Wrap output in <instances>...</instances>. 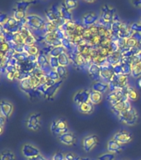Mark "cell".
<instances>
[{
	"mask_svg": "<svg viewBox=\"0 0 141 160\" xmlns=\"http://www.w3.org/2000/svg\"><path fill=\"white\" fill-rule=\"evenodd\" d=\"M90 93H91V89L88 88H81L77 90V92L72 96V101L77 106H79L83 102H88L89 101Z\"/></svg>",
	"mask_w": 141,
	"mask_h": 160,
	"instance_id": "12",
	"label": "cell"
},
{
	"mask_svg": "<svg viewBox=\"0 0 141 160\" xmlns=\"http://www.w3.org/2000/svg\"><path fill=\"white\" fill-rule=\"evenodd\" d=\"M64 52H67L64 48L62 47V46H58V47L52 48V49H51V51L49 52V55L50 56L58 58L60 55L63 53Z\"/></svg>",
	"mask_w": 141,
	"mask_h": 160,
	"instance_id": "35",
	"label": "cell"
},
{
	"mask_svg": "<svg viewBox=\"0 0 141 160\" xmlns=\"http://www.w3.org/2000/svg\"><path fill=\"white\" fill-rule=\"evenodd\" d=\"M130 29L133 32H141V23L139 22H134L129 25Z\"/></svg>",
	"mask_w": 141,
	"mask_h": 160,
	"instance_id": "44",
	"label": "cell"
},
{
	"mask_svg": "<svg viewBox=\"0 0 141 160\" xmlns=\"http://www.w3.org/2000/svg\"><path fill=\"white\" fill-rule=\"evenodd\" d=\"M124 92L129 101H134V102H135V101L139 99V92L136 90V88H134V87H132L130 85L128 84L126 87L125 88Z\"/></svg>",
	"mask_w": 141,
	"mask_h": 160,
	"instance_id": "26",
	"label": "cell"
},
{
	"mask_svg": "<svg viewBox=\"0 0 141 160\" xmlns=\"http://www.w3.org/2000/svg\"><path fill=\"white\" fill-rule=\"evenodd\" d=\"M47 77L49 78V79H51L52 81L53 82H57V81H59L60 78H59V75L57 73V70L56 69H51L49 72L47 73Z\"/></svg>",
	"mask_w": 141,
	"mask_h": 160,
	"instance_id": "42",
	"label": "cell"
},
{
	"mask_svg": "<svg viewBox=\"0 0 141 160\" xmlns=\"http://www.w3.org/2000/svg\"><path fill=\"white\" fill-rule=\"evenodd\" d=\"M131 76L136 79L141 77V58L137 56H134L132 58Z\"/></svg>",
	"mask_w": 141,
	"mask_h": 160,
	"instance_id": "21",
	"label": "cell"
},
{
	"mask_svg": "<svg viewBox=\"0 0 141 160\" xmlns=\"http://www.w3.org/2000/svg\"><path fill=\"white\" fill-rule=\"evenodd\" d=\"M77 108L79 110V112L82 114L89 115L92 114V112H94V105L92 104L90 101L80 104L79 106H77Z\"/></svg>",
	"mask_w": 141,
	"mask_h": 160,
	"instance_id": "27",
	"label": "cell"
},
{
	"mask_svg": "<svg viewBox=\"0 0 141 160\" xmlns=\"http://www.w3.org/2000/svg\"><path fill=\"white\" fill-rule=\"evenodd\" d=\"M9 49H10V46L7 42H2V43L0 44V52L2 53L4 56L5 54H6V52H7Z\"/></svg>",
	"mask_w": 141,
	"mask_h": 160,
	"instance_id": "45",
	"label": "cell"
},
{
	"mask_svg": "<svg viewBox=\"0 0 141 160\" xmlns=\"http://www.w3.org/2000/svg\"><path fill=\"white\" fill-rule=\"evenodd\" d=\"M48 62H49V66L52 69H56L60 66L59 61H58V58L53 57V56H50L48 55Z\"/></svg>",
	"mask_w": 141,
	"mask_h": 160,
	"instance_id": "41",
	"label": "cell"
},
{
	"mask_svg": "<svg viewBox=\"0 0 141 160\" xmlns=\"http://www.w3.org/2000/svg\"><path fill=\"white\" fill-rule=\"evenodd\" d=\"M126 97V95L125 93L124 90H115V91H110L107 94L106 99L110 102V106L115 103H116L120 100L124 99Z\"/></svg>",
	"mask_w": 141,
	"mask_h": 160,
	"instance_id": "18",
	"label": "cell"
},
{
	"mask_svg": "<svg viewBox=\"0 0 141 160\" xmlns=\"http://www.w3.org/2000/svg\"><path fill=\"white\" fill-rule=\"evenodd\" d=\"M43 42L46 46H50V47H58L62 46V40L57 38L56 33L52 32V33H47L44 36V40Z\"/></svg>",
	"mask_w": 141,
	"mask_h": 160,
	"instance_id": "19",
	"label": "cell"
},
{
	"mask_svg": "<svg viewBox=\"0 0 141 160\" xmlns=\"http://www.w3.org/2000/svg\"><path fill=\"white\" fill-rule=\"evenodd\" d=\"M45 16H46L47 22L53 23L57 27H59L64 22L62 21L61 15H60L58 5L57 6L52 5V7L45 10Z\"/></svg>",
	"mask_w": 141,
	"mask_h": 160,
	"instance_id": "4",
	"label": "cell"
},
{
	"mask_svg": "<svg viewBox=\"0 0 141 160\" xmlns=\"http://www.w3.org/2000/svg\"><path fill=\"white\" fill-rule=\"evenodd\" d=\"M31 160H48V159H47V158L44 157V156H43V155L41 153V154L37 155V157H35V158H32Z\"/></svg>",
	"mask_w": 141,
	"mask_h": 160,
	"instance_id": "51",
	"label": "cell"
},
{
	"mask_svg": "<svg viewBox=\"0 0 141 160\" xmlns=\"http://www.w3.org/2000/svg\"><path fill=\"white\" fill-rule=\"evenodd\" d=\"M129 2L132 4V6H134L136 8L141 9V0H129Z\"/></svg>",
	"mask_w": 141,
	"mask_h": 160,
	"instance_id": "48",
	"label": "cell"
},
{
	"mask_svg": "<svg viewBox=\"0 0 141 160\" xmlns=\"http://www.w3.org/2000/svg\"><path fill=\"white\" fill-rule=\"evenodd\" d=\"M25 125L27 129L32 132L39 131L42 127V116L39 112H32L25 121Z\"/></svg>",
	"mask_w": 141,
	"mask_h": 160,
	"instance_id": "7",
	"label": "cell"
},
{
	"mask_svg": "<svg viewBox=\"0 0 141 160\" xmlns=\"http://www.w3.org/2000/svg\"><path fill=\"white\" fill-rule=\"evenodd\" d=\"M57 73L59 75L60 79L65 80L68 76V70H67V67H64V66H61L56 68Z\"/></svg>",
	"mask_w": 141,
	"mask_h": 160,
	"instance_id": "37",
	"label": "cell"
},
{
	"mask_svg": "<svg viewBox=\"0 0 141 160\" xmlns=\"http://www.w3.org/2000/svg\"><path fill=\"white\" fill-rule=\"evenodd\" d=\"M57 139L62 144L65 145V146H69V147L76 145L77 143V141H78L77 135L70 130L68 132L58 136Z\"/></svg>",
	"mask_w": 141,
	"mask_h": 160,
	"instance_id": "14",
	"label": "cell"
},
{
	"mask_svg": "<svg viewBox=\"0 0 141 160\" xmlns=\"http://www.w3.org/2000/svg\"><path fill=\"white\" fill-rule=\"evenodd\" d=\"M118 18L115 8L111 4H104L100 10V20L105 25L111 24L115 20Z\"/></svg>",
	"mask_w": 141,
	"mask_h": 160,
	"instance_id": "3",
	"label": "cell"
},
{
	"mask_svg": "<svg viewBox=\"0 0 141 160\" xmlns=\"http://www.w3.org/2000/svg\"><path fill=\"white\" fill-rule=\"evenodd\" d=\"M123 150V145L117 142L116 140H115L114 138H110L109 141L107 142L106 144V151L107 152H111L114 154H118L120 152H122Z\"/></svg>",
	"mask_w": 141,
	"mask_h": 160,
	"instance_id": "23",
	"label": "cell"
},
{
	"mask_svg": "<svg viewBox=\"0 0 141 160\" xmlns=\"http://www.w3.org/2000/svg\"><path fill=\"white\" fill-rule=\"evenodd\" d=\"M58 61L61 66H64V67H67L68 65L71 63V58L69 57V54L67 52H64L63 53L60 55L58 57Z\"/></svg>",
	"mask_w": 141,
	"mask_h": 160,
	"instance_id": "32",
	"label": "cell"
},
{
	"mask_svg": "<svg viewBox=\"0 0 141 160\" xmlns=\"http://www.w3.org/2000/svg\"><path fill=\"white\" fill-rule=\"evenodd\" d=\"M6 121H7V119H6V118L1 114V112H0V126L4 127L5 124H6Z\"/></svg>",
	"mask_w": 141,
	"mask_h": 160,
	"instance_id": "50",
	"label": "cell"
},
{
	"mask_svg": "<svg viewBox=\"0 0 141 160\" xmlns=\"http://www.w3.org/2000/svg\"><path fill=\"white\" fill-rule=\"evenodd\" d=\"M23 51L28 55H34V56H37L39 54V52L41 50L39 49V48L37 47V44L32 45H27L24 44L23 46Z\"/></svg>",
	"mask_w": 141,
	"mask_h": 160,
	"instance_id": "30",
	"label": "cell"
},
{
	"mask_svg": "<svg viewBox=\"0 0 141 160\" xmlns=\"http://www.w3.org/2000/svg\"><path fill=\"white\" fill-rule=\"evenodd\" d=\"M125 160H127V159H125Z\"/></svg>",
	"mask_w": 141,
	"mask_h": 160,
	"instance_id": "60",
	"label": "cell"
},
{
	"mask_svg": "<svg viewBox=\"0 0 141 160\" xmlns=\"http://www.w3.org/2000/svg\"><path fill=\"white\" fill-rule=\"evenodd\" d=\"M28 56L29 55L27 54L26 52H15L13 55V58L17 60V62H26L28 61Z\"/></svg>",
	"mask_w": 141,
	"mask_h": 160,
	"instance_id": "36",
	"label": "cell"
},
{
	"mask_svg": "<svg viewBox=\"0 0 141 160\" xmlns=\"http://www.w3.org/2000/svg\"><path fill=\"white\" fill-rule=\"evenodd\" d=\"M0 160H16V155L9 150H5L0 153Z\"/></svg>",
	"mask_w": 141,
	"mask_h": 160,
	"instance_id": "33",
	"label": "cell"
},
{
	"mask_svg": "<svg viewBox=\"0 0 141 160\" xmlns=\"http://www.w3.org/2000/svg\"><path fill=\"white\" fill-rule=\"evenodd\" d=\"M132 104L130 101L128 99V98H125L124 99L120 100L116 103H115V104L111 105L110 106V109H111L112 112L115 113V114L119 115L120 112H124L125 110L128 109L129 108L131 107Z\"/></svg>",
	"mask_w": 141,
	"mask_h": 160,
	"instance_id": "16",
	"label": "cell"
},
{
	"mask_svg": "<svg viewBox=\"0 0 141 160\" xmlns=\"http://www.w3.org/2000/svg\"><path fill=\"white\" fill-rule=\"evenodd\" d=\"M100 68H101V70H100L101 80L106 82H110L115 75L113 67L112 66H109V67H101L100 66Z\"/></svg>",
	"mask_w": 141,
	"mask_h": 160,
	"instance_id": "20",
	"label": "cell"
},
{
	"mask_svg": "<svg viewBox=\"0 0 141 160\" xmlns=\"http://www.w3.org/2000/svg\"><path fill=\"white\" fill-rule=\"evenodd\" d=\"M120 67H121L122 74L129 75L131 74V63L130 62H126L121 61L120 62Z\"/></svg>",
	"mask_w": 141,
	"mask_h": 160,
	"instance_id": "38",
	"label": "cell"
},
{
	"mask_svg": "<svg viewBox=\"0 0 141 160\" xmlns=\"http://www.w3.org/2000/svg\"><path fill=\"white\" fill-rule=\"evenodd\" d=\"M50 130H51L52 134L58 137L60 135L68 132L69 126H68V123L66 120L63 119V118H58V119L52 121L51 125H50Z\"/></svg>",
	"mask_w": 141,
	"mask_h": 160,
	"instance_id": "6",
	"label": "cell"
},
{
	"mask_svg": "<svg viewBox=\"0 0 141 160\" xmlns=\"http://www.w3.org/2000/svg\"><path fill=\"white\" fill-rule=\"evenodd\" d=\"M110 91L115 90H124L125 88L128 85V76L125 74H115L113 78L108 82Z\"/></svg>",
	"mask_w": 141,
	"mask_h": 160,
	"instance_id": "5",
	"label": "cell"
},
{
	"mask_svg": "<svg viewBox=\"0 0 141 160\" xmlns=\"http://www.w3.org/2000/svg\"><path fill=\"white\" fill-rule=\"evenodd\" d=\"M22 153L26 158L27 160L32 159L33 158L37 157V155L41 154V151L39 148L34 145L31 143H25L22 145Z\"/></svg>",
	"mask_w": 141,
	"mask_h": 160,
	"instance_id": "15",
	"label": "cell"
},
{
	"mask_svg": "<svg viewBox=\"0 0 141 160\" xmlns=\"http://www.w3.org/2000/svg\"><path fill=\"white\" fill-rule=\"evenodd\" d=\"M1 74H2V73H1V72H0V78H1Z\"/></svg>",
	"mask_w": 141,
	"mask_h": 160,
	"instance_id": "58",
	"label": "cell"
},
{
	"mask_svg": "<svg viewBox=\"0 0 141 160\" xmlns=\"http://www.w3.org/2000/svg\"><path fill=\"white\" fill-rule=\"evenodd\" d=\"M112 138L116 140L119 143L124 146V145L128 144V143L131 142L132 139H133V135L128 130L120 129L115 132Z\"/></svg>",
	"mask_w": 141,
	"mask_h": 160,
	"instance_id": "10",
	"label": "cell"
},
{
	"mask_svg": "<svg viewBox=\"0 0 141 160\" xmlns=\"http://www.w3.org/2000/svg\"><path fill=\"white\" fill-rule=\"evenodd\" d=\"M100 70H101V68H100L99 64H96V63H94V62H91L88 65L87 72H88L89 76L92 78V79L94 82L101 80V78H100Z\"/></svg>",
	"mask_w": 141,
	"mask_h": 160,
	"instance_id": "22",
	"label": "cell"
},
{
	"mask_svg": "<svg viewBox=\"0 0 141 160\" xmlns=\"http://www.w3.org/2000/svg\"><path fill=\"white\" fill-rule=\"evenodd\" d=\"M139 22L141 23V18H139Z\"/></svg>",
	"mask_w": 141,
	"mask_h": 160,
	"instance_id": "57",
	"label": "cell"
},
{
	"mask_svg": "<svg viewBox=\"0 0 141 160\" xmlns=\"http://www.w3.org/2000/svg\"><path fill=\"white\" fill-rule=\"evenodd\" d=\"M58 8H59L60 15H61V18H62L63 22H70V21L73 20L72 12H71L70 10L67 9V8L62 4V2L61 4L58 5Z\"/></svg>",
	"mask_w": 141,
	"mask_h": 160,
	"instance_id": "25",
	"label": "cell"
},
{
	"mask_svg": "<svg viewBox=\"0 0 141 160\" xmlns=\"http://www.w3.org/2000/svg\"><path fill=\"white\" fill-rule=\"evenodd\" d=\"M50 160H52V159H50Z\"/></svg>",
	"mask_w": 141,
	"mask_h": 160,
	"instance_id": "61",
	"label": "cell"
},
{
	"mask_svg": "<svg viewBox=\"0 0 141 160\" xmlns=\"http://www.w3.org/2000/svg\"><path fill=\"white\" fill-rule=\"evenodd\" d=\"M125 48H139V43L134 39V38L130 37L125 39Z\"/></svg>",
	"mask_w": 141,
	"mask_h": 160,
	"instance_id": "40",
	"label": "cell"
},
{
	"mask_svg": "<svg viewBox=\"0 0 141 160\" xmlns=\"http://www.w3.org/2000/svg\"><path fill=\"white\" fill-rule=\"evenodd\" d=\"M116 158H115V154L114 153H111L110 152H105L101 154H100L98 157H97L96 160H115Z\"/></svg>",
	"mask_w": 141,
	"mask_h": 160,
	"instance_id": "39",
	"label": "cell"
},
{
	"mask_svg": "<svg viewBox=\"0 0 141 160\" xmlns=\"http://www.w3.org/2000/svg\"><path fill=\"white\" fill-rule=\"evenodd\" d=\"M99 137L96 134H88L85 136L82 140V147L86 152H90L99 144Z\"/></svg>",
	"mask_w": 141,
	"mask_h": 160,
	"instance_id": "8",
	"label": "cell"
},
{
	"mask_svg": "<svg viewBox=\"0 0 141 160\" xmlns=\"http://www.w3.org/2000/svg\"><path fill=\"white\" fill-rule=\"evenodd\" d=\"M100 19V14L95 11H88L82 16V23L84 27L90 28L96 25Z\"/></svg>",
	"mask_w": 141,
	"mask_h": 160,
	"instance_id": "11",
	"label": "cell"
},
{
	"mask_svg": "<svg viewBox=\"0 0 141 160\" xmlns=\"http://www.w3.org/2000/svg\"><path fill=\"white\" fill-rule=\"evenodd\" d=\"M82 160H92L89 158H82Z\"/></svg>",
	"mask_w": 141,
	"mask_h": 160,
	"instance_id": "54",
	"label": "cell"
},
{
	"mask_svg": "<svg viewBox=\"0 0 141 160\" xmlns=\"http://www.w3.org/2000/svg\"><path fill=\"white\" fill-rule=\"evenodd\" d=\"M7 18H8V16L7 15V13L0 12V24H2L7 20Z\"/></svg>",
	"mask_w": 141,
	"mask_h": 160,
	"instance_id": "49",
	"label": "cell"
},
{
	"mask_svg": "<svg viewBox=\"0 0 141 160\" xmlns=\"http://www.w3.org/2000/svg\"><path fill=\"white\" fill-rule=\"evenodd\" d=\"M26 1H35V0H26Z\"/></svg>",
	"mask_w": 141,
	"mask_h": 160,
	"instance_id": "56",
	"label": "cell"
},
{
	"mask_svg": "<svg viewBox=\"0 0 141 160\" xmlns=\"http://www.w3.org/2000/svg\"><path fill=\"white\" fill-rule=\"evenodd\" d=\"M92 90L104 94V93L110 92L109 84H108V82H106L104 81H101V80L96 81V82H92Z\"/></svg>",
	"mask_w": 141,
	"mask_h": 160,
	"instance_id": "24",
	"label": "cell"
},
{
	"mask_svg": "<svg viewBox=\"0 0 141 160\" xmlns=\"http://www.w3.org/2000/svg\"><path fill=\"white\" fill-rule=\"evenodd\" d=\"M22 26H24L22 22H18L12 16L7 18V20L2 23L3 32H11V33L18 32Z\"/></svg>",
	"mask_w": 141,
	"mask_h": 160,
	"instance_id": "9",
	"label": "cell"
},
{
	"mask_svg": "<svg viewBox=\"0 0 141 160\" xmlns=\"http://www.w3.org/2000/svg\"><path fill=\"white\" fill-rule=\"evenodd\" d=\"M28 160H31V159H28Z\"/></svg>",
	"mask_w": 141,
	"mask_h": 160,
	"instance_id": "59",
	"label": "cell"
},
{
	"mask_svg": "<svg viewBox=\"0 0 141 160\" xmlns=\"http://www.w3.org/2000/svg\"><path fill=\"white\" fill-rule=\"evenodd\" d=\"M137 85H138V87L141 88V77L137 79Z\"/></svg>",
	"mask_w": 141,
	"mask_h": 160,
	"instance_id": "53",
	"label": "cell"
},
{
	"mask_svg": "<svg viewBox=\"0 0 141 160\" xmlns=\"http://www.w3.org/2000/svg\"><path fill=\"white\" fill-rule=\"evenodd\" d=\"M117 118L123 125L128 127H133L136 125L139 121V112L135 108L131 106L129 108L125 110L124 112L117 115Z\"/></svg>",
	"mask_w": 141,
	"mask_h": 160,
	"instance_id": "2",
	"label": "cell"
},
{
	"mask_svg": "<svg viewBox=\"0 0 141 160\" xmlns=\"http://www.w3.org/2000/svg\"><path fill=\"white\" fill-rule=\"evenodd\" d=\"M76 160H82V158L77 157V159H76Z\"/></svg>",
	"mask_w": 141,
	"mask_h": 160,
	"instance_id": "55",
	"label": "cell"
},
{
	"mask_svg": "<svg viewBox=\"0 0 141 160\" xmlns=\"http://www.w3.org/2000/svg\"><path fill=\"white\" fill-rule=\"evenodd\" d=\"M77 157H78V156H77V155L75 154V153H73V152H65V158H66V160H76Z\"/></svg>",
	"mask_w": 141,
	"mask_h": 160,
	"instance_id": "47",
	"label": "cell"
},
{
	"mask_svg": "<svg viewBox=\"0 0 141 160\" xmlns=\"http://www.w3.org/2000/svg\"><path fill=\"white\" fill-rule=\"evenodd\" d=\"M24 26L28 28L33 33L35 37H44L43 30H44L45 25L47 23V20H45L40 15L34 14H27L24 20L22 21Z\"/></svg>",
	"mask_w": 141,
	"mask_h": 160,
	"instance_id": "1",
	"label": "cell"
},
{
	"mask_svg": "<svg viewBox=\"0 0 141 160\" xmlns=\"http://www.w3.org/2000/svg\"><path fill=\"white\" fill-rule=\"evenodd\" d=\"M27 16V12H23V11H20V10L13 9L12 12V17L14 18L15 19L18 21V22H22V20H24L26 17Z\"/></svg>",
	"mask_w": 141,
	"mask_h": 160,
	"instance_id": "34",
	"label": "cell"
},
{
	"mask_svg": "<svg viewBox=\"0 0 141 160\" xmlns=\"http://www.w3.org/2000/svg\"><path fill=\"white\" fill-rule=\"evenodd\" d=\"M63 82H64V80L61 79L59 81H57V82H55L51 86H49V88H47L46 92H45L44 96H43L45 99L49 100V101L54 100L56 97H57V93L59 92V91L62 88Z\"/></svg>",
	"mask_w": 141,
	"mask_h": 160,
	"instance_id": "13",
	"label": "cell"
},
{
	"mask_svg": "<svg viewBox=\"0 0 141 160\" xmlns=\"http://www.w3.org/2000/svg\"><path fill=\"white\" fill-rule=\"evenodd\" d=\"M52 160H66L65 153L62 152H57L52 157Z\"/></svg>",
	"mask_w": 141,
	"mask_h": 160,
	"instance_id": "46",
	"label": "cell"
},
{
	"mask_svg": "<svg viewBox=\"0 0 141 160\" xmlns=\"http://www.w3.org/2000/svg\"><path fill=\"white\" fill-rule=\"evenodd\" d=\"M12 42H14L16 44L18 45H24L25 42L24 39L22 38V37L21 36V34L18 32H16V33H13V37H12Z\"/></svg>",
	"mask_w": 141,
	"mask_h": 160,
	"instance_id": "43",
	"label": "cell"
},
{
	"mask_svg": "<svg viewBox=\"0 0 141 160\" xmlns=\"http://www.w3.org/2000/svg\"><path fill=\"white\" fill-rule=\"evenodd\" d=\"M102 100H103V94L102 93L91 89L89 101L92 102V104L94 105V106L95 105L100 104L102 102Z\"/></svg>",
	"mask_w": 141,
	"mask_h": 160,
	"instance_id": "28",
	"label": "cell"
},
{
	"mask_svg": "<svg viewBox=\"0 0 141 160\" xmlns=\"http://www.w3.org/2000/svg\"><path fill=\"white\" fill-rule=\"evenodd\" d=\"M32 2L34 1H26V0H19L17 2H15L14 4V9L20 10V11H23V12H27L28 8L32 5Z\"/></svg>",
	"mask_w": 141,
	"mask_h": 160,
	"instance_id": "29",
	"label": "cell"
},
{
	"mask_svg": "<svg viewBox=\"0 0 141 160\" xmlns=\"http://www.w3.org/2000/svg\"><path fill=\"white\" fill-rule=\"evenodd\" d=\"M62 4L71 12H73L79 6V0H63Z\"/></svg>",
	"mask_w": 141,
	"mask_h": 160,
	"instance_id": "31",
	"label": "cell"
},
{
	"mask_svg": "<svg viewBox=\"0 0 141 160\" xmlns=\"http://www.w3.org/2000/svg\"><path fill=\"white\" fill-rule=\"evenodd\" d=\"M82 1H84V2H87V3H93V2H96L97 0H82Z\"/></svg>",
	"mask_w": 141,
	"mask_h": 160,
	"instance_id": "52",
	"label": "cell"
},
{
	"mask_svg": "<svg viewBox=\"0 0 141 160\" xmlns=\"http://www.w3.org/2000/svg\"><path fill=\"white\" fill-rule=\"evenodd\" d=\"M14 110V107L11 102L7 100H0V112L6 119L10 118Z\"/></svg>",
	"mask_w": 141,
	"mask_h": 160,
	"instance_id": "17",
	"label": "cell"
}]
</instances>
